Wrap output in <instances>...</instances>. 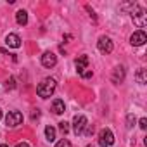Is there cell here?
Wrapping results in <instances>:
<instances>
[{
	"label": "cell",
	"mask_w": 147,
	"mask_h": 147,
	"mask_svg": "<svg viewBox=\"0 0 147 147\" xmlns=\"http://www.w3.org/2000/svg\"><path fill=\"white\" fill-rule=\"evenodd\" d=\"M52 111H54L55 114H62V113L66 111V106H64V102H62L61 99H55V100L52 102Z\"/></svg>",
	"instance_id": "obj_12"
},
{
	"label": "cell",
	"mask_w": 147,
	"mask_h": 147,
	"mask_svg": "<svg viewBox=\"0 0 147 147\" xmlns=\"http://www.w3.org/2000/svg\"><path fill=\"white\" fill-rule=\"evenodd\" d=\"M140 128H142V130H145V128H147V119H145V118H142V119H140Z\"/></svg>",
	"instance_id": "obj_19"
},
{
	"label": "cell",
	"mask_w": 147,
	"mask_h": 147,
	"mask_svg": "<svg viewBox=\"0 0 147 147\" xmlns=\"http://www.w3.org/2000/svg\"><path fill=\"white\" fill-rule=\"evenodd\" d=\"M85 69H88V57L87 55H82L76 59V71L80 73V75H83Z\"/></svg>",
	"instance_id": "obj_10"
},
{
	"label": "cell",
	"mask_w": 147,
	"mask_h": 147,
	"mask_svg": "<svg viewBox=\"0 0 147 147\" xmlns=\"http://www.w3.org/2000/svg\"><path fill=\"white\" fill-rule=\"evenodd\" d=\"M16 21H18V24L24 26V24L28 23V12H26V11H18V12H16Z\"/></svg>",
	"instance_id": "obj_13"
},
{
	"label": "cell",
	"mask_w": 147,
	"mask_h": 147,
	"mask_svg": "<svg viewBox=\"0 0 147 147\" xmlns=\"http://www.w3.org/2000/svg\"><path fill=\"white\" fill-rule=\"evenodd\" d=\"M97 47H99V50L102 52V54H111L113 52V42L107 38V36H100L99 38V42H97Z\"/></svg>",
	"instance_id": "obj_6"
},
{
	"label": "cell",
	"mask_w": 147,
	"mask_h": 147,
	"mask_svg": "<svg viewBox=\"0 0 147 147\" xmlns=\"http://www.w3.org/2000/svg\"><path fill=\"white\" fill-rule=\"evenodd\" d=\"M82 76H83V78H90V76H92V71H85Z\"/></svg>",
	"instance_id": "obj_20"
},
{
	"label": "cell",
	"mask_w": 147,
	"mask_h": 147,
	"mask_svg": "<svg viewBox=\"0 0 147 147\" xmlns=\"http://www.w3.org/2000/svg\"><path fill=\"white\" fill-rule=\"evenodd\" d=\"M0 119H2V109H0Z\"/></svg>",
	"instance_id": "obj_24"
},
{
	"label": "cell",
	"mask_w": 147,
	"mask_h": 147,
	"mask_svg": "<svg viewBox=\"0 0 147 147\" xmlns=\"http://www.w3.org/2000/svg\"><path fill=\"white\" fill-rule=\"evenodd\" d=\"M59 130H61V131H62V133L66 135V133L69 131V125H67L66 121H61V123H59Z\"/></svg>",
	"instance_id": "obj_16"
},
{
	"label": "cell",
	"mask_w": 147,
	"mask_h": 147,
	"mask_svg": "<svg viewBox=\"0 0 147 147\" xmlns=\"http://www.w3.org/2000/svg\"><path fill=\"white\" fill-rule=\"evenodd\" d=\"M5 45H7V47H12V49H19V47H21V38H19L18 35L11 33V35L5 36Z\"/></svg>",
	"instance_id": "obj_9"
},
{
	"label": "cell",
	"mask_w": 147,
	"mask_h": 147,
	"mask_svg": "<svg viewBox=\"0 0 147 147\" xmlns=\"http://www.w3.org/2000/svg\"><path fill=\"white\" fill-rule=\"evenodd\" d=\"M131 19H133V23H135L138 28H144V26L147 24V14H145V11H144L142 7H133V11H131Z\"/></svg>",
	"instance_id": "obj_2"
},
{
	"label": "cell",
	"mask_w": 147,
	"mask_h": 147,
	"mask_svg": "<svg viewBox=\"0 0 147 147\" xmlns=\"http://www.w3.org/2000/svg\"><path fill=\"white\" fill-rule=\"evenodd\" d=\"M137 82L140 83V85H144L145 82H147V78H145V69H138V73H137Z\"/></svg>",
	"instance_id": "obj_15"
},
{
	"label": "cell",
	"mask_w": 147,
	"mask_h": 147,
	"mask_svg": "<svg viewBox=\"0 0 147 147\" xmlns=\"http://www.w3.org/2000/svg\"><path fill=\"white\" fill-rule=\"evenodd\" d=\"M0 147H9V145H7V144H2V145H0Z\"/></svg>",
	"instance_id": "obj_23"
},
{
	"label": "cell",
	"mask_w": 147,
	"mask_h": 147,
	"mask_svg": "<svg viewBox=\"0 0 147 147\" xmlns=\"http://www.w3.org/2000/svg\"><path fill=\"white\" fill-rule=\"evenodd\" d=\"M145 42H147V35H145L144 30H138V31H135V33L130 36V43L135 45V47H140V45H144Z\"/></svg>",
	"instance_id": "obj_5"
},
{
	"label": "cell",
	"mask_w": 147,
	"mask_h": 147,
	"mask_svg": "<svg viewBox=\"0 0 147 147\" xmlns=\"http://www.w3.org/2000/svg\"><path fill=\"white\" fill-rule=\"evenodd\" d=\"M7 87H11V88H12V87H14V78H11V80H9V82H7Z\"/></svg>",
	"instance_id": "obj_22"
},
{
	"label": "cell",
	"mask_w": 147,
	"mask_h": 147,
	"mask_svg": "<svg viewBox=\"0 0 147 147\" xmlns=\"http://www.w3.org/2000/svg\"><path fill=\"white\" fill-rule=\"evenodd\" d=\"M0 54H5V52H4V50H0Z\"/></svg>",
	"instance_id": "obj_25"
},
{
	"label": "cell",
	"mask_w": 147,
	"mask_h": 147,
	"mask_svg": "<svg viewBox=\"0 0 147 147\" xmlns=\"http://www.w3.org/2000/svg\"><path fill=\"white\" fill-rule=\"evenodd\" d=\"M126 123H128L126 126H128V128H131V126L135 125V118H133L131 114H128V118H126Z\"/></svg>",
	"instance_id": "obj_18"
},
{
	"label": "cell",
	"mask_w": 147,
	"mask_h": 147,
	"mask_svg": "<svg viewBox=\"0 0 147 147\" xmlns=\"http://www.w3.org/2000/svg\"><path fill=\"white\" fill-rule=\"evenodd\" d=\"M42 64H43L45 67H54V66L57 64V55H55L54 52H45V54L42 55Z\"/></svg>",
	"instance_id": "obj_8"
},
{
	"label": "cell",
	"mask_w": 147,
	"mask_h": 147,
	"mask_svg": "<svg viewBox=\"0 0 147 147\" xmlns=\"http://www.w3.org/2000/svg\"><path fill=\"white\" fill-rule=\"evenodd\" d=\"M16 147H30L26 142H19V144H16Z\"/></svg>",
	"instance_id": "obj_21"
},
{
	"label": "cell",
	"mask_w": 147,
	"mask_h": 147,
	"mask_svg": "<svg viewBox=\"0 0 147 147\" xmlns=\"http://www.w3.org/2000/svg\"><path fill=\"white\" fill-rule=\"evenodd\" d=\"M55 147H71V144H69V140L62 138V140H59V142L55 144Z\"/></svg>",
	"instance_id": "obj_17"
},
{
	"label": "cell",
	"mask_w": 147,
	"mask_h": 147,
	"mask_svg": "<svg viewBox=\"0 0 147 147\" xmlns=\"http://www.w3.org/2000/svg\"><path fill=\"white\" fill-rule=\"evenodd\" d=\"M55 90V80L54 78H45L38 87H36V94L42 97V99H49Z\"/></svg>",
	"instance_id": "obj_1"
},
{
	"label": "cell",
	"mask_w": 147,
	"mask_h": 147,
	"mask_svg": "<svg viewBox=\"0 0 147 147\" xmlns=\"http://www.w3.org/2000/svg\"><path fill=\"white\" fill-rule=\"evenodd\" d=\"M85 126H87V118L85 116H75V119H73V130H75V133L76 135L83 133Z\"/></svg>",
	"instance_id": "obj_7"
},
{
	"label": "cell",
	"mask_w": 147,
	"mask_h": 147,
	"mask_svg": "<svg viewBox=\"0 0 147 147\" xmlns=\"http://www.w3.org/2000/svg\"><path fill=\"white\" fill-rule=\"evenodd\" d=\"M45 137L49 142H54L55 140V128L54 126H45Z\"/></svg>",
	"instance_id": "obj_14"
},
{
	"label": "cell",
	"mask_w": 147,
	"mask_h": 147,
	"mask_svg": "<svg viewBox=\"0 0 147 147\" xmlns=\"http://www.w3.org/2000/svg\"><path fill=\"white\" fill-rule=\"evenodd\" d=\"M123 78H125V69H123L121 66L114 67V75H113V82H114V83H121V82H123Z\"/></svg>",
	"instance_id": "obj_11"
},
{
	"label": "cell",
	"mask_w": 147,
	"mask_h": 147,
	"mask_svg": "<svg viewBox=\"0 0 147 147\" xmlns=\"http://www.w3.org/2000/svg\"><path fill=\"white\" fill-rule=\"evenodd\" d=\"M23 123V114L19 111H11L7 116H5V125L9 128H16Z\"/></svg>",
	"instance_id": "obj_4"
},
{
	"label": "cell",
	"mask_w": 147,
	"mask_h": 147,
	"mask_svg": "<svg viewBox=\"0 0 147 147\" xmlns=\"http://www.w3.org/2000/svg\"><path fill=\"white\" fill-rule=\"evenodd\" d=\"M113 144H114V135H113V131H111L109 128L100 130V133H99V145H100V147H111Z\"/></svg>",
	"instance_id": "obj_3"
}]
</instances>
